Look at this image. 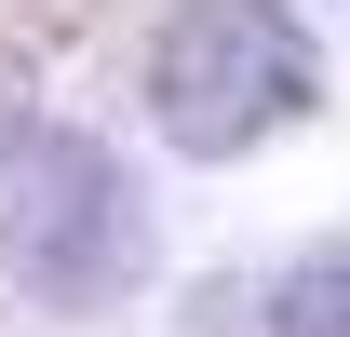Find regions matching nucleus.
I'll return each mask as SVG.
<instances>
[{"mask_svg": "<svg viewBox=\"0 0 350 337\" xmlns=\"http://www.w3.org/2000/svg\"><path fill=\"white\" fill-rule=\"evenodd\" d=\"M323 54L283 0H175V27L148 41V122L189 162H243L283 122H310Z\"/></svg>", "mask_w": 350, "mask_h": 337, "instance_id": "1", "label": "nucleus"}, {"mask_svg": "<svg viewBox=\"0 0 350 337\" xmlns=\"http://www.w3.org/2000/svg\"><path fill=\"white\" fill-rule=\"evenodd\" d=\"M0 256L54 297V310H94L148 270V216H135L122 162L68 122H14L0 135Z\"/></svg>", "mask_w": 350, "mask_h": 337, "instance_id": "2", "label": "nucleus"}, {"mask_svg": "<svg viewBox=\"0 0 350 337\" xmlns=\"http://www.w3.org/2000/svg\"><path fill=\"white\" fill-rule=\"evenodd\" d=\"M269 337H350V243L283 270V297H269Z\"/></svg>", "mask_w": 350, "mask_h": 337, "instance_id": "3", "label": "nucleus"}]
</instances>
